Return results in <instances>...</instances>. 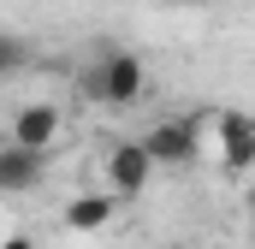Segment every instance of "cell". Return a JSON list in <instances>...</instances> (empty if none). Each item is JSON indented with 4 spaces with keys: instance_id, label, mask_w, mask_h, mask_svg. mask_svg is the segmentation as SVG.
Here are the masks:
<instances>
[{
    "instance_id": "8",
    "label": "cell",
    "mask_w": 255,
    "mask_h": 249,
    "mask_svg": "<svg viewBox=\"0 0 255 249\" xmlns=\"http://www.w3.org/2000/svg\"><path fill=\"white\" fill-rule=\"evenodd\" d=\"M30 60H36V48H30L18 30H0V77H18Z\"/></svg>"
},
{
    "instance_id": "5",
    "label": "cell",
    "mask_w": 255,
    "mask_h": 249,
    "mask_svg": "<svg viewBox=\"0 0 255 249\" xmlns=\"http://www.w3.org/2000/svg\"><path fill=\"white\" fill-rule=\"evenodd\" d=\"M148 178H154V154L142 142H119L107 154V184H113V196H142Z\"/></svg>"
},
{
    "instance_id": "10",
    "label": "cell",
    "mask_w": 255,
    "mask_h": 249,
    "mask_svg": "<svg viewBox=\"0 0 255 249\" xmlns=\"http://www.w3.org/2000/svg\"><path fill=\"white\" fill-rule=\"evenodd\" d=\"M160 249H190V244H160Z\"/></svg>"
},
{
    "instance_id": "6",
    "label": "cell",
    "mask_w": 255,
    "mask_h": 249,
    "mask_svg": "<svg viewBox=\"0 0 255 249\" xmlns=\"http://www.w3.org/2000/svg\"><path fill=\"white\" fill-rule=\"evenodd\" d=\"M12 142H24V148H54V142H60V107H48V101L18 107V113H12Z\"/></svg>"
},
{
    "instance_id": "7",
    "label": "cell",
    "mask_w": 255,
    "mask_h": 249,
    "mask_svg": "<svg viewBox=\"0 0 255 249\" xmlns=\"http://www.w3.org/2000/svg\"><path fill=\"white\" fill-rule=\"evenodd\" d=\"M113 196H71L65 202V226L71 232H101V226H113Z\"/></svg>"
},
{
    "instance_id": "3",
    "label": "cell",
    "mask_w": 255,
    "mask_h": 249,
    "mask_svg": "<svg viewBox=\"0 0 255 249\" xmlns=\"http://www.w3.org/2000/svg\"><path fill=\"white\" fill-rule=\"evenodd\" d=\"M142 148L154 154V166H196L202 148H196V119H154Z\"/></svg>"
},
{
    "instance_id": "2",
    "label": "cell",
    "mask_w": 255,
    "mask_h": 249,
    "mask_svg": "<svg viewBox=\"0 0 255 249\" xmlns=\"http://www.w3.org/2000/svg\"><path fill=\"white\" fill-rule=\"evenodd\" d=\"M196 148L220 172H250L255 166V119L250 113H196Z\"/></svg>"
},
{
    "instance_id": "1",
    "label": "cell",
    "mask_w": 255,
    "mask_h": 249,
    "mask_svg": "<svg viewBox=\"0 0 255 249\" xmlns=\"http://www.w3.org/2000/svg\"><path fill=\"white\" fill-rule=\"evenodd\" d=\"M77 89L95 107H130L148 89V65H142V54H130V48H107L101 60H89V71L77 77Z\"/></svg>"
},
{
    "instance_id": "4",
    "label": "cell",
    "mask_w": 255,
    "mask_h": 249,
    "mask_svg": "<svg viewBox=\"0 0 255 249\" xmlns=\"http://www.w3.org/2000/svg\"><path fill=\"white\" fill-rule=\"evenodd\" d=\"M42 178H48V148H24V142L0 148V196H24Z\"/></svg>"
},
{
    "instance_id": "11",
    "label": "cell",
    "mask_w": 255,
    "mask_h": 249,
    "mask_svg": "<svg viewBox=\"0 0 255 249\" xmlns=\"http://www.w3.org/2000/svg\"><path fill=\"white\" fill-rule=\"evenodd\" d=\"M250 220H255V190H250Z\"/></svg>"
},
{
    "instance_id": "9",
    "label": "cell",
    "mask_w": 255,
    "mask_h": 249,
    "mask_svg": "<svg viewBox=\"0 0 255 249\" xmlns=\"http://www.w3.org/2000/svg\"><path fill=\"white\" fill-rule=\"evenodd\" d=\"M0 249H36V244H30V238H6Z\"/></svg>"
}]
</instances>
